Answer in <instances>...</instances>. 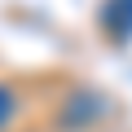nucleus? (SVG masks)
Masks as SVG:
<instances>
[{
    "label": "nucleus",
    "instance_id": "f257e3e1",
    "mask_svg": "<svg viewBox=\"0 0 132 132\" xmlns=\"http://www.w3.org/2000/svg\"><path fill=\"white\" fill-rule=\"evenodd\" d=\"M101 27H106V35L128 40L132 35V0H106L101 5Z\"/></svg>",
    "mask_w": 132,
    "mask_h": 132
},
{
    "label": "nucleus",
    "instance_id": "f03ea898",
    "mask_svg": "<svg viewBox=\"0 0 132 132\" xmlns=\"http://www.w3.org/2000/svg\"><path fill=\"white\" fill-rule=\"evenodd\" d=\"M13 110H18V97H13V88H9V84H0V128H9Z\"/></svg>",
    "mask_w": 132,
    "mask_h": 132
}]
</instances>
